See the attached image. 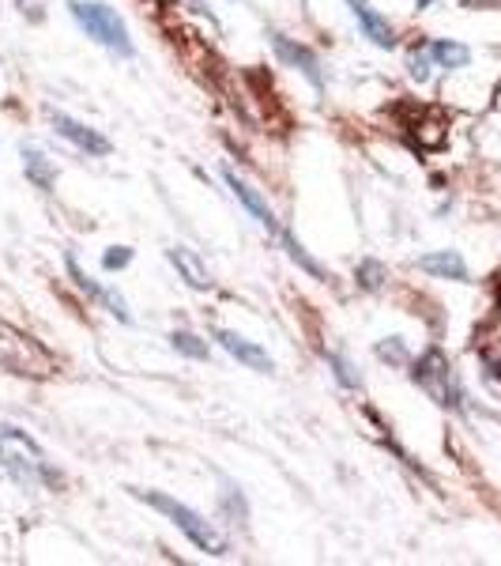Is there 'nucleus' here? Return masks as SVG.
I'll return each instance as SVG.
<instances>
[{"instance_id": "nucleus-1", "label": "nucleus", "mask_w": 501, "mask_h": 566, "mask_svg": "<svg viewBox=\"0 0 501 566\" xmlns=\"http://www.w3.org/2000/svg\"><path fill=\"white\" fill-rule=\"evenodd\" d=\"M0 469L20 483L23 491L61 488V472L50 464V458L42 453V446L12 423H0Z\"/></svg>"}, {"instance_id": "nucleus-2", "label": "nucleus", "mask_w": 501, "mask_h": 566, "mask_svg": "<svg viewBox=\"0 0 501 566\" xmlns=\"http://www.w3.org/2000/svg\"><path fill=\"white\" fill-rule=\"evenodd\" d=\"M68 12H72V20L79 23V31H84L87 39H95L103 50L117 53V57H132L136 53L129 27H125L121 15L109 4H103V0H68Z\"/></svg>"}, {"instance_id": "nucleus-3", "label": "nucleus", "mask_w": 501, "mask_h": 566, "mask_svg": "<svg viewBox=\"0 0 501 566\" xmlns=\"http://www.w3.org/2000/svg\"><path fill=\"white\" fill-rule=\"evenodd\" d=\"M143 502H148L151 510H159V514H167L170 522H174L181 533L193 541L200 552H207V555H226L231 552V544H226V536L218 533V528L207 522L204 514H196L193 506H185V502H178V499H170V495H162V491H136Z\"/></svg>"}, {"instance_id": "nucleus-4", "label": "nucleus", "mask_w": 501, "mask_h": 566, "mask_svg": "<svg viewBox=\"0 0 501 566\" xmlns=\"http://www.w3.org/2000/svg\"><path fill=\"white\" fill-rule=\"evenodd\" d=\"M0 367L20 374V378H53L57 359L34 336H26L23 328L0 322Z\"/></svg>"}, {"instance_id": "nucleus-5", "label": "nucleus", "mask_w": 501, "mask_h": 566, "mask_svg": "<svg viewBox=\"0 0 501 566\" xmlns=\"http://www.w3.org/2000/svg\"><path fill=\"white\" fill-rule=\"evenodd\" d=\"M412 378H415V386L434 400V405L452 408V412H460L463 400H468V397H463V386H460L457 370H452V363L445 359L441 348L426 352L423 359L412 367Z\"/></svg>"}, {"instance_id": "nucleus-6", "label": "nucleus", "mask_w": 501, "mask_h": 566, "mask_svg": "<svg viewBox=\"0 0 501 566\" xmlns=\"http://www.w3.org/2000/svg\"><path fill=\"white\" fill-rule=\"evenodd\" d=\"M223 178H226V186H231V193L238 197V205L245 208V212H249L253 219H257V223L264 227V231L276 234V239H279V231H284V227H279L276 212H271V208H268V200H264V197L257 193V189H253L249 181H245L234 167H226V170H223Z\"/></svg>"}, {"instance_id": "nucleus-7", "label": "nucleus", "mask_w": 501, "mask_h": 566, "mask_svg": "<svg viewBox=\"0 0 501 566\" xmlns=\"http://www.w3.org/2000/svg\"><path fill=\"white\" fill-rule=\"evenodd\" d=\"M271 50H276V57L284 61V65L298 69L302 76L313 84L317 91L324 87V72H321V61H317V53L309 50V45L287 39V34H271Z\"/></svg>"}, {"instance_id": "nucleus-8", "label": "nucleus", "mask_w": 501, "mask_h": 566, "mask_svg": "<svg viewBox=\"0 0 501 566\" xmlns=\"http://www.w3.org/2000/svg\"><path fill=\"white\" fill-rule=\"evenodd\" d=\"M50 122H53V129H57V136H65L72 148H79L84 155H98V159L109 155V140L98 129H90V125L76 122V117H68V114H57V109H50Z\"/></svg>"}, {"instance_id": "nucleus-9", "label": "nucleus", "mask_w": 501, "mask_h": 566, "mask_svg": "<svg viewBox=\"0 0 501 566\" xmlns=\"http://www.w3.org/2000/svg\"><path fill=\"white\" fill-rule=\"evenodd\" d=\"M65 269H68V276L76 280V287L84 291L87 298H95L98 306H103V310H109V314H114L117 322H125V325L132 322V314H129V306H125V298L117 295V291L103 287V283H98V280H90L87 272H84V269H79V264H76V258H72V253H68V258H65Z\"/></svg>"}, {"instance_id": "nucleus-10", "label": "nucleus", "mask_w": 501, "mask_h": 566, "mask_svg": "<svg viewBox=\"0 0 501 566\" xmlns=\"http://www.w3.org/2000/svg\"><path fill=\"white\" fill-rule=\"evenodd\" d=\"M348 4H351V15H354V23H359V31L366 34L373 45H381V50H393L396 45L393 23H388L385 15L370 4V0H348Z\"/></svg>"}, {"instance_id": "nucleus-11", "label": "nucleus", "mask_w": 501, "mask_h": 566, "mask_svg": "<svg viewBox=\"0 0 501 566\" xmlns=\"http://www.w3.org/2000/svg\"><path fill=\"white\" fill-rule=\"evenodd\" d=\"M215 340L223 344V352H226V355H234V359H238L242 367H249V370H257V374H268V370H271L268 352L257 348V344H253V340H245V336L231 333V328H218Z\"/></svg>"}, {"instance_id": "nucleus-12", "label": "nucleus", "mask_w": 501, "mask_h": 566, "mask_svg": "<svg viewBox=\"0 0 501 566\" xmlns=\"http://www.w3.org/2000/svg\"><path fill=\"white\" fill-rule=\"evenodd\" d=\"M167 261L178 269V276L189 283L193 291H207L212 287V272H207V264L200 261L196 250H189V245H174V250H167Z\"/></svg>"}, {"instance_id": "nucleus-13", "label": "nucleus", "mask_w": 501, "mask_h": 566, "mask_svg": "<svg viewBox=\"0 0 501 566\" xmlns=\"http://www.w3.org/2000/svg\"><path fill=\"white\" fill-rule=\"evenodd\" d=\"M418 269L434 280H452V283H468V264L457 250H437V253H426L418 258Z\"/></svg>"}, {"instance_id": "nucleus-14", "label": "nucleus", "mask_w": 501, "mask_h": 566, "mask_svg": "<svg viewBox=\"0 0 501 566\" xmlns=\"http://www.w3.org/2000/svg\"><path fill=\"white\" fill-rule=\"evenodd\" d=\"M426 53H430V61H434V69H468V61H471V50L463 42H449V39H437L426 45Z\"/></svg>"}, {"instance_id": "nucleus-15", "label": "nucleus", "mask_w": 501, "mask_h": 566, "mask_svg": "<svg viewBox=\"0 0 501 566\" xmlns=\"http://www.w3.org/2000/svg\"><path fill=\"white\" fill-rule=\"evenodd\" d=\"M23 170H26V178L42 189V193H50L53 181H57V170H53V163L45 159L42 148H23Z\"/></svg>"}, {"instance_id": "nucleus-16", "label": "nucleus", "mask_w": 501, "mask_h": 566, "mask_svg": "<svg viewBox=\"0 0 501 566\" xmlns=\"http://www.w3.org/2000/svg\"><path fill=\"white\" fill-rule=\"evenodd\" d=\"M324 359H328V370H332V378L340 381L343 389H359L362 386V374L354 370V363L343 352H324Z\"/></svg>"}, {"instance_id": "nucleus-17", "label": "nucleus", "mask_w": 501, "mask_h": 566, "mask_svg": "<svg viewBox=\"0 0 501 566\" xmlns=\"http://www.w3.org/2000/svg\"><path fill=\"white\" fill-rule=\"evenodd\" d=\"M279 242H284V250L290 253V261H295V264H302V269L309 272V276H313V280H328V272H324L321 264H317L313 258H309V253H306V245L298 242L295 234H290V231H279Z\"/></svg>"}, {"instance_id": "nucleus-18", "label": "nucleus", "mask_w": 501, "mask_h": 566, "mask_svg": "<svg viewBox=\"0 0 501 566\" xmlns=\"http://www.w3.org/2000/svg\"><path fill=\"white\" fill-rule=\"evenodd\" d=\"M170 344H174V352L189 355V359H200L204 363L207 355H212V348H207V340H200L196 333H189V328H178L174 336H170Z\"/></svg>"}, {"instance_id": "nucleus-19", "label": "nucleus", "mask_w": 501, "mask_h": 566, "mask_svg": "<svg viewBox=\"0 0 501 566\" xmlns=\"http://www.w3.org/2000/svg\"><path fill=\"white\" fill-rule=\"evenodd\" d=\"M218 499H223V510H226V514L234 517V522H238V525H245V522H249V506H245L242 491L234 488V483H223V495H218Z\"/></svg>"}, {"instance_id": "nucleus-20", "label": "nucleus", "mask_w": 501, "mask_h": 566, "mask_svg": "<svg viewBox=\"0 0 501 566\" xmlns=\"http://www.w3.org/2000/svg\"><path fill=\"white\" fill-rule=\"evenodd\" d=\"M377 359L393 363V367H404V363H407L404 340H399V336H388V340H381V344H377Z\"/></svg>"}, {"instance_id": "nucleus-21", "label": "nucleus", "mask_w": 501, "mask_h": 566, "mask_svg": "<svg viewBox=\"0 0 501 566\" xmlns=\"http://www.w3.org/2000/svg\"><path fill=\"white\" fill-rule=\"evenodd\" d=\"M359 283L366 291H377L381 283H385V264H381V261H362L359 264Z\"/></svg>"}, {"instance_id": "nucleus-22", "label": "nucleus", "mask_w": 501, "mask_h": 566, "mask_svg": "<svg viewBox=\"0 0 501 566\" xmlns=\"http://www.w3.org/2000/svg\"><path fill=\"white\" fill-rule=\"evenodd\" d=\"M407 69H412V76L418 80V84H426V80H430V72H434L430 53H426V50H415V53H412V61H407Z\"/></svg>"}, {"instance_id": "nucleus-23", "label": "nucleus", "mask_w": 501, "mask_h": 566, "mask_svg": "<svg viewBox=\"0 0 501 566\" xmlns=\"http://www.w3.org/2000/svg\"><path fill=\"white\" fill-rule=\"evenodd\" d=\"M129 261H132V250H129V245H114V250H109L106 258H103V269L114 272V269H125Z\"/></svg>"}, {"instance_id": "nucleus-24", "label": "nucleus", "mask_w": 501, "mask_h": 566, "mask_svg": "<svg viewBox=\"0 0 501 566\" xmlns=\"http://www.w3.org/2000/svg\"><path fill=\"white\" fill-rule=\"evenodd\" d=\"M415 4H418V8H430V4H434V0H415Z\"/></svg>"}]
</instances>
